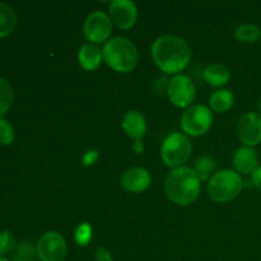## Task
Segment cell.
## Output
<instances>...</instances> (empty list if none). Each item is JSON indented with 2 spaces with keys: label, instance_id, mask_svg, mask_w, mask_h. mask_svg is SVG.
<instances>
[{
  "label": "cell",
  "instance_id": "7c38bea8",
  "mask_svg": "<svg viewBox=\"0 0 261 261\" xmlns=\"http://www.w3.org/2000/svg\"><path fill=\"white\" fill-rule=\"evenodd\" d=\"M152 176L145 168L133 167L125 171L121 176V185L130 193H143L149 188Z\"/></svg>",
  "mask_w": 261,
  "mask_h": 261
},
{
  "label": "cell",
  "instance_id": "603a6c76",
  "mask_svg": "<svg viewBox=\"0 0 261 261\" xmlns=\"http://www.w3.org/2000/svg\"><path fill=\"white\" fill-rule=\"evenodd\" d=\"M15 133L13 125L7 119L2 117L0 119V144L10 145L14 142Z\"/></svg>",
  "mask_w": 261,
  "mask_h": 261
},
{
  "label": "cell",
  "instance_id": "30bf717a",
  "mask_svg": "<svg viewBox=\"0 0 261 261\" xmlns=\"http://www.w3.org/2000/svg\"><path fill=\"white\" fill-rule=\"evenodd\" d=\"M237 135L246 147H255L261 143V115L259 112H246L237 124Z\"/></svg>",
  "mask_w": 261,
  "mask_h": 261
},
{
  "label": "cell",
  "instance_id": "ac0fdd59",
  "mask_svg": "<svg viewBox=\"0 0 261 261\" xmlns=\"http://www.w3.org/2000/svg\"><path fill=\"white\" fill-rule=\"evenodd\" d=\"M234 96L228 89H218L214 92L209 99L211 109L216 112H226L233 106Z\"/></svg>",
  "mask_w": 261,
  "mask_h": 261
},
{
  "label": "cell",
  "instance_id": "5bb4252c",
  "mask_svg": "<svg viewBox=\"0 0 261 261\" xmlns=\"http://www.w3.org/2000/svg\"><path fill=\"white\" fill-rule=\"evenodd\" d=\"M122 129L126 133V135L132 139L142 140L147 133V121L145 117L143 116L142 112L137 111V110H130L124 115L122 119Z\"/></svg>",
  "mask_w": 261,
  "mask_h": 261
},
{
  "label": "cell",
  "instance_id": "f546056e",
  "mask_svg": "<svg viewBox=\"0 0 261 261\" xmlns=\"http://www.w3.org/2000/svg\"><path fill=\"white\" fill-rule=\"evenodd\" d=\"M0 261H10V260L7 259V257H4V256H0Z\"/></svg>",
  "mask_w": 261,
  "mask_h": 261
},
{
  "label": "cell",
  "instance_id": "83f0119b",
  "mask_svg": "<svg viewBox=\"0 0 261 261\" xmlns=\"http://www.w3.org/2000/svg\"><path fill=\"white\" fill-rule=\"evenodd\" d=\"M251 182H252V185L257 189V190L261 191V166L260 167H257L256 170L252 172Z\"/></svg>",
  "mask_w": 261,
  "mask_h": 261
},
{
  "label": "cell",
  "instance_id": "d6986e66",
  "mask_svg": "<svg viewBox=\"0 0 261 261\" xmlns=\"http://www.w3.org/2000/svg\"><path fill=\"white\" fill-rule=\"evenodd\" d=\"M234 36L241 42L254 43L261 37V28L252 23H244L234 30Z\"/></svg>",
  "mask_w": 261,
  "mask_h": 261
},
{
  "label": "cell",
  "instance_id": "7402d4cb",
  "mask_svg": "<svg viewBox=\"0 0 261 261\" xmlns=\"http://www.w3.org/2000/svg\"><path fill=\"white\" fill-rule=\"evenodd\" d=\"M37 247L31 242H22L12 251L10 261H37Z\"/></svg>",
  "mask_w": 261,
  "mask_h": 261
},
{
  "label": "cell",
  "instance_id": "9c48e42d",
  "mask_svg": "<svg viewBox=\"0 0 261 261\" xmlns=\"http://www.w3.org/2000/svg\"><path fill=\"white\" fill-rule=\"evenodd\" d=\"M84 36L93 43H101L109 40L112 33V22L109 14L101 10L91 13L83 25Z\"/></svg>",
  "mask_w": 261,
  "mask_h": 261
},
{
  "label": "cell",
  "instance_id": "4316f807",
  "mask_svg": "<svg viewBox=\"0 0 261 261\" xmlns=\"http://www.w3.org/2000/svg\"><path fill=\"white\" fill-rule=\"evenodd\" d=\"M94 259H96V261H114L111 252L107 249H103V247H99V249L96 250Z\"/></svg>",
  "mask_w": 261,
  "mask_h": 261
},
{
  "label": "cell",
  "instance_id": "2e32d148",
  "mask_svg": "<svg viewBox=\"0 0 261 261\" xmlns=\"http://www.w3.org/2000/svg\"><path fill=\"white\" fill-rule=\"evenodd\" d=\"M203 78L209 86L223 87L231 79V71L223 64H212L203 70Z\"/></svg>",
  "mask_w": 261,
  "mask_h": 261
},
{
  "label": "cell",
  "instance_id": "cb8c5ba5",
  "mask_svg": "<svg viewBox=\"0 0 261 261\" xmlns=\"http://www.w3.org/2000/svg\"><path fill=\"white\" fill-rule=\"evenodd\" d=\"M74 239H75L76 245L84 247L91 242L92 240V227L89 223H81L75 229L74 233Z\"/></svg>",
  "mask_w": 261,
  "mask_h": 261
},
{
  "label": "cell",
  "instance_id": "7a4b0ae2",
  "mask_svg": "<svg viewBox=\"0 0 261 261\" xmlns=\"http://www.w3.org/2000/svg\"><path fill=\"white\" fill-rule=\"evenodd\" d=\"M201 181L190 167H178L171 171L165 181V191L171 201L181 206L193 204L200 194Z\"/></svg>",
  "mask_w": 261,
  "mask_h": 261
},
{
  "label": "cell",
  "instance_id": "52a82bcc",
  "mask_svg": "<svg viewBox=\"0 0 261 261\" xmlns=\"http://www.w3.org/2000/svg\"><path fill=\"white\" fill-rule=\"evenodd\" d=\"M36 247L41 261H64L68 252L65 239L59 232H46L38 240Z\"/></svg>",
  "mask_w": 261,
  "mask_h": 261
},
{
  "label": "cell",
  "instance_id": "4fadbf2b",
  "mask_svg": "<svg viewBox=\"0 0 261 261\" xmlns=\"http://www.w3.org/2000/svg\"><path fill=\"white\" fill-rule=\"evenodd\" d=\"M233 166L237 173L252 175V172L259 167V157L256 150L246 145L240 147L233 153Z\"/></svg>",
  "mask_w": 261,
  "mask_h": 261
},
{
  "label": "cell",
  "instance_id": "4dcf8cb0",
  "mask_svg": "<svg viewBox=\"0 0 261 261\" xmlns=\"http://www.w3.org/2000/svg\"><path fill=\"white\" fill-rule=\"evenodd\" d=\"M259 111L261 112V99L259 101Z\"/></svg>",
  "mask_w": 261,
  "mask_h": 261
},
{
  "label": "cell",
  "instance_id": "f1b7e54d",
  "mask_svg": "<svg viewBox=\"0 0 261 261\" xmlns=\"http://www.w3.org/2000/svg\"><path fill=\"white\" fill-rule=\"evenodd\" d=\"M133 150H134L137 154H142V153H144L145 150L144 143H143L142 140H135L134 144H133Z\"/></svg>",
  "mask_w": 261,
  "mask_h": 261
},
{
  "label": "cell",
  "instance_id": "484cf974",
  "mask_svg": "<svg viewBox=\"0 0 261 261\" xmlns=\"http://www.w3.org/2000/svg\"><path fill=\"white\" fill-rule=\"evenodd\" d=\"M99 158L98 150L96 149H89L82 157V163H83L84 167H89V166H93L97 162V160Z\"/></svg>",
  "mask_w": 261,
  "mask_h": 261
},
{
  "label": "cell",
  "instance_id": "d4e9b609",
  "mask_svg": "<svg viewBox=\"0 0 261 261\" xmlns=\"http://www.w3.org/2000/svg\"><path fill=\"white\" fill-rule=\"evenodd\" d=\"M15 239L12 232L3 231L0 232V256L12 252L15 249Z\"/></svg>",
  "mask_w": 261,
  "mask_h": 261
},
{
  "label": "cell",
  "instance_id": "ba28073f",
  "mask_svg": "<svg viewBox=\"0 0 261 261\" xmlns=\"http://www.w3.org/2000/svg\"><path fill=\"white\" fill-rule=\"evenodd\" d=\"M167 94L176 107L185 109L190 106L195 98V86L188 75L177 74L168 82Z\"/></svg>",
  "mask_w": 261,
  "mask_h": 261
},
{
  "label": "cell",
  "instance_id": "44dd1931",
  "mask_svg": "<svg viewBox=\"0 0 261 261\" xmlns=\"http://www.w3.org/2000/svg\"><path fill=\"white\" fill-rule=\"evenodd\" d=\"M14 101L13 87L5 78L0 76V119L7 114Z\"/></svg>",
  "mask_w": 261,
  "mask_h": 261
},
{
  "label": "cell",
  "instance_id": "8992f818",
  "mask_svg": "<svg viewBox=\"0 0 261 261\" xmlns=\"http://www.w3.org/2000/svg\"><path fill=\"white\" fill-rule=\"evenodd\" d=\"M212 124H213L212 110L203 105L189 107L181 117L182 132L190 137H200L205 134L211 129Z\"/></svg>",
  "mask_w": 261,
  "mask_h": 261
},
{
  "label": "cell",
  "instance_id": "ffe728a7",
  "mask_svg": "<svg viewBox=\"0 0 261 261\" xmlns=\"http://www.w3.org/2000/svg\"><path fill=\"white\" fill-rule=\"evenodd\" d=\"M216 166V160L213 157H211V155H203V157H199L196 160L194 171L199 176L200 181H208L213 177Z\"/></svg>",
  "mask_w": 261,
  "mask_h": 261
},
{
  "label": "cell",
  "instance_id": "6da1fadb",
  "mask_svg": "<svg viewBox=\"0 0 261 261\" xmlns=\"http://www.w3.org/2000/svg\"><path fill=\"white\" fill-rule=\"evenodd\" d=\"M153 61L166 74H176L189 65L191 59L190 46L184 38L175 35H165L153 42Z\"/></svg>",
  "mask_w": 261,
  "mask_h": 261
},
{
  "label": "cell",
  "instance_id": "277c9868",
  "mask_svg": "<svg viewBox=\"0 0 261 261\" xmlns=\"http://www.w3.org/2000/svg\"><path fill=\"white\" fill-rule=\"evenodd\" d=\"M244 189L240 173L233 170H222L214 173L208 184L209 198L217 203H228L236 199Z\"/></svg>",
  "mask_w": 261,
  "mask_h": 261
},
{
  "label": "cell",
  "instance_id": "3957f363",
  "mask_svg": "<svg viewBox=\"0 0 261 261\" xmlns=\"http://www.w3.org/2000/svg\"><path fill=\"white\" fill-rule=\"evenodd\" d=\"M102 56L107 65L119 73L134 70L139 61V53L134 43L125 37H114L105 43Z\"/></svg>",
  "mask_w": 261,
  "mask_h": 261
},
{
  "label": "cell",
  "instance_id": "8fae6325",
  "mask_svg": "<svg viewBox=\"0 0 261 261\" xmlns=\"http://www.w3.org/2000/svg\"><path fill=\"white\" fill-rule=\"evenodd\" d=\"M109 15L111 22L121 30H129L135 24L138 18V8L130 0H114L110 4Z\"/></svg>",
  "mask_w": 261,
  "mask_h": 261
},
{
  "label": "cell",
  "instance_id": "e0dca14e",
  "mask_svg": "<svg viewBox=\"0 0 261 261\" xmlns=\"http://www.w3.org/2000/svg\"><path fill=\"white\" fill-rule=\"evenodd\" d=\"M17 25V15L12 7L0 2V38L7 37L14 31Z\"/></svg>",
  "mask_w": 261,
  "mask_h": 261
},
{
  "label": "cell",
  "instance_id": "9a60e30c",
  "mask_svg": "<svg viewBox=\"0 0 261 261\" xmlns=\"http://www.w3.org/2000/svg\"><path fill=\"white\" fill-rule=\"evenodd\" d=\"M103 59L102 56V51L97 47L93 43H87L81 47L78 53V61L79 65L84 69V70L93 71L98 69L101 65V61Z\"/></svg>",
  "mask_w": 261,
  "mask_h": 261
},
{
  "label": "cell",
  "instance_id": "5b68a950",
  "mask_svg": "<svg viewBox=\"0 0 261 261\" xmlns=\"http://www.w3.org/2000/svg\"><path fill=\"white\" fill-rule=\"evenodd\" d=\"M193 145L190 139L182 133H171L165 138L161 147V157L166 166L171 168L184 167L190 158Z\"/></svg>",
  "mask_w": 261,
  "mask_h": 261
}]
</instances>
